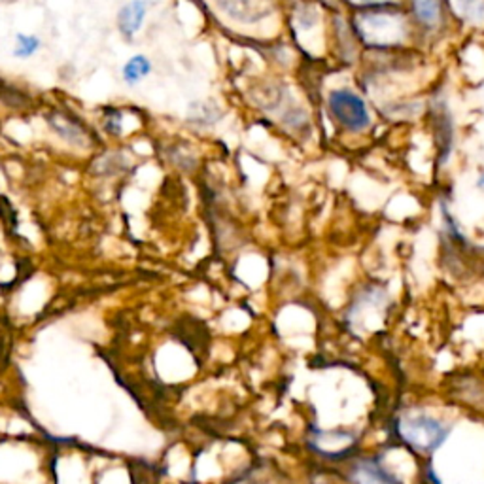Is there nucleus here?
I'll return each instance as SVG.
<instances>
[{"instance_id":"obj_11","label":"nucleus","mask_w":484,"mask_h":484,"mask_svg":"<svg viewBox=\"0 0 484 484\" xmlns=\"http://www.w3.org/2000/svg\"><path fill=\"white\" fill-rule=\"evenodd\" d=\"M40 48V38L31 36V35H18L16 38V50H13V55L20 59H27L38 52Z\"/></svg>"},{"instance_id":"obj_6","label":"nucleus","mask_w":484,"mask_h":484,"mask_svg":"<svg viewBox=\"0 0 484 484\" xmlns=\"http://www.w3.org/2000/svg\"><path fill=\"white\" fill-rule=\"evenodd\" d=\"M146 10H148V4L139 3V0L125 4L120 10V13H117V27H120L122 35L131 38V36H135L140 31V27H142L144 18H146Z\"/></svg>"},{"instance_id":"obj_9","label":"nucleus","mask_w":484,"mask_h":484,"mask_svg":"<svg viewBox=\"0 0 484 484\" xmlns=\"http://www.w3.org/2000/svg\"><path fill=\"white\" fill-rule=\"evenodd\" d=\"M450 8L469 23H480L484 20V3H452Z\"/></svg>"},{"instance_id":"obj_1","label":"nucleus","mask_w":484,"mask_h":484,"mask_svg":"<svg viewBox=\"0 0 484 484\" xmlns=\"http://www.w3.org/2000/svg\"><path fill=\"white\" fill-rule=\"evenodd\" d=\"M360 12L352 20L354 33L368 48L388 50L401 46L409 35L407 20L398 4L377 3V4H360Z\"/></svg>"},{"instance_id":"obj_10","label":"nucleus","mask_w":484,"mask_h":484,"mask_svg":"<svg viewBox=\"0 0 484 484\" xmlns=\"http://www.w3.org/2000/svg\"><path fill=\"white\" fill-rule=\"evenodd\" d=\"M219 117V110L216 107L207 105V102H199V105L192 107L189 112V120L197 125H212Z\"/></svg>"},{"instance_id":"obj_4","label":"nucleus","mask_w":484,"mask_h":484,"mask_svg":"<svg viewBox=\"0 0 484 484\" xmlns=\"http://www.w3.org/2000/svg\"><path fill=\"white\" fill-rule=\"evenodd\" d=\"M48 123L63 140L75 146H90V135H87L85 127L75 117L57 112L48 117Z\"/></svg>"},{"instance_id":"obj_5","label":"nucleus","mask_w":484,"mask_h":484,"mask_svg":"<svg viewBox=\"0 0 484 484\" xmlns=\"http://www.w3.org/2000/svg\"><path fill=\"white\" fill-rule=\"evenodd\" d=\"M218 8L227 12L229 18L242 23H258L266 20L273 12L271 4L263 3H219Z\"/></svg>"},{"instance_id":"obj_13","label":"nucleus","mask_w":484,"mask_h":484,"mask_svg":"<svg viewBox=\"0 0 484 484\" xmlns=\"http://www.w3.org/2000/svg\"><path fill=\"white\" fill-rule=\"evenodd\" d=\"M477 187H479V189H482V192H484V172H480V176H479V180H477Z\"/></svg>"},{"instance_id":"obj_8","label":"nucleus","mask_w":484,"mask_h":484,"mask_svg":"<svg viewBox=\"0 0 484 484\" xmlns=\"http://www.w3.org/2000/svg\"><path fill=\"white\" fill-rule=\"evenodd\" d=\"M441 3H413V13L415 18L428 28H433L439 21H441Z\"/></svg>"},{"instance_id":"obj_2","label":"nucleus","mask_w":484,"mask_h":484,"mask_svg":"<svg viewBox=\"0 0 484 484\" xmlns=\"http://www.w3.org/2000/svg\"><path fill=\"white\" fill-rule=\"evenodd\" d=\"M328 110L333 120L350 133H363L371 125L365 100L350 90H335L328 97Z\"/></svg>"},{"instance_id":"obj_7","label":"nucleus","mask_w":484,"mask_h":484,"mask_svg":"<svg viewBox=\"0 0 484 484\" xmlns=\"http://www.w3.org/2000/svg\"><path fill=\"white\" fill-rule=\"evenodd\" d=\"M152 72V61L146 55H135L131 57L129 61L123 65L122 76L125 80V83L129 85H137L139 82H142L146 76H148Z\"/></svg>"},{"instance_id":"obj_12","label":"nucleus","mask_w":484,"mask_h":484,"mask_svg":"<svg viewBox=\"0 0 484 484\" xmlns=\"http://www.w3.org/2000/svg\"><path fill=\"white\" fill-rule=\"evenodd\" d=\"M105 127L108 133L112 135H117L122 131V112H117V110H105Z\"/></svg>"},{"instance_id":"obj_3","label":"nucleus","mask_w":484,"mask_h":484,"mask_svg":"<svg viewBox=\"0 0 484 484\" xmlns=\"http://www.w3.org/2000/svg\"><path fill=\"white\" fill-rule=\"evenodd\" d=\"M398 428H400V435L405 439V441L410 447H415L422 452L435 450L448 435V428L443 422H439L426 415L405 417L400 420Z\"/></svg>"}]
</instances>
